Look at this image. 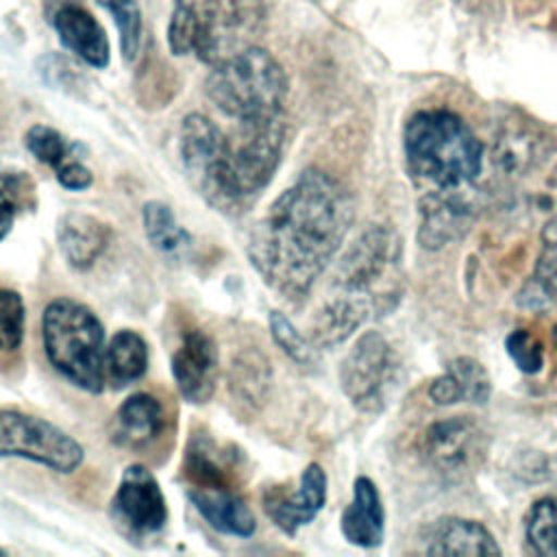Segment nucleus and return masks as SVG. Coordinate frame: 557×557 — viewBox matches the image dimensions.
<instances>
[{
	"instance_id": "1",
	"label": "nucleus",
	"mask_w": 557,
	"mask_h": 557,
	"mask_svg": "<svg viewBox=\"0 0 557 557\" xmlns=\"http://www.w3.org/2000/svg\"><path fill=\"white\" fill-rule=\"evenodd\" d=\"M352 215L348 189L329 172L307 168L252 226L248 261L278 296L302 300L344 244Z\"/></svg>"
},
{
	"instance_id": "2",
	"label": "nucleus",
	"mask_w": 557,
	"mask_h": 557,
	"mask_svg": "<svg viewBox=\"0 0 557 557\" xmlns=\"http://www.w3.org/2000/svg\"><path fill=\"white\" fill-rule=\"evenodd\" d=\"M265 28L263 0H174L168 48L215 65L257 46Z\"/></svg>"
},
{
	"instance_id": "3",
	"label": "nucleus",
	"mask_w": 557,
	"mask_h": 557,
	"mask_svg": "<svg viewBox=\"0 0 557 557\" xmlns=\"http://www.w3.org/2000/svg\"><path fill=\"white\" fill-rule=\"evenodd\" d=\"M411 178L431 189L470 187L483 168V144L448 109L418 111L403 133Z\"/></svg>"
},
{
	"instance_id": "4",
	"label": "nucleus",
	"mask_w": 557,
	"mask_h": 557,
	"mask_svg": "<svg viewBox=\"0 0 557 557\" xmlns=\"http://www.w3.org/2000/svg\"><path fill=\"white\" fill-rule=\"evenodd\" d=\"M403 294V239L383 224L368 226L342 255L333 274V294L366 320L385 315Z\"/></svg>"
},
{
	"instance_id": "5",
	"label": "nucleus",
	"mask_w": 557,
	"mask_h": 557,
	"mask_svg": "<svg viewBox=\"0 0 557 557\" xmlns=\"http://www.w3.org/2000/svg\"><path fill=\"white\" fill-rule=\"evenodd\" d=\"M41 342L50 366L72 385L100 394L104 387V326L74 298H54L41 313Z\"/></svg>"
},
{
	"instance_id": "6",
	"label": "nucleus",
	"mask_w": 557,
	"mask_h": 557,
	"mask_svg": "<svg viewBox=\"0 0 557 557\" xmlns=\"http://www.w3.org/2000/svg\"><path fill=\"white\" fill-rule=\"evenodd\" d=\"M207 98L235 122L278 117L287 94L281 63L259 44L211 65L205 81Z\"/></svg>"
},
{
	"instance_id": "7",
	"label": "nucleus",
	"mask_w": 557,
	"mask_h": 557,
	"mask_svg": "<svg viewBox=\"0 0 557 557\" xmlns=\"http://www.w3.org/2000/svg\"><path fill=\"white\" fill-rule=\"evenodd\" d=\"M285 144V124L278 117L237 122L228 135L224 163L209 198L213 209L237 213L255 200L272 181Z\"/></svg>"
},
{
	"instance_id": "8",
	"label": "nucleus",
	"mask_w": 557,
	"mask_h": 557,
	"mask_svg": "<svg viewBox=\"0 0 557 557\" xmlns=\"http://www.w3.org/2000/svg\"><path fill=\"white\" fill-rule=\"evenodd\" d=\"M17 457L70 474L83 459V446L61 426L17 409H0V459Z\"/></svg>"
},
{
	"instance_id": "9",
	"label": "nucleus",
	"mask_w": 557,
	"mask_h": 557,
	"mask_svg": "<svg viewBox=\"0 0 557 557\" xmlns=\"http://www.w3.org/2000/svg\"><path fill=\"white\" fill-rule=\"evenodd\" d=\"M398 357L389 342L366 331L346 352L339 366V385L350 405L363 413H376L387 405L396 387Z\"/></svg>"
},
{
	"instance_id": "10",
	"label": "nucleus",
	"mask_w": 557,
	"mask_h": 557,
	"mask_svg": "<svg viewBox=\"0 0 557 557\" xmlns=\"http://www.w3.org/2000/svg\"><path fill=\"white\" fill-rule=\"evenodd\" d=\"M424 463L446 479H461L476 470L485 457V433L468 416L431 422L418 444Z\"/></svg>"
},
{
	"instance_id": "11",
	"label": "nucleus",
	"mask_w": 557,
	"mask_h": 557,
	"mask_svg": "<svg viewBox=\"0 0 557 557\" xmlns=\"http://www.w3.org/2000/svg\"><path fill=\"white\" fill-rule=\"evenodd\" d=\"M111 518L131 540H144L159 533L168 522V503L157 476L141 463L122 472L111 498Z\"/></svg>"
},
{
	"instance_id": "12",
	"label": "nucleus",
	"mask_w": 557,
	"mask_h": 557,
	"mask_svg": "<svg viewBox=\"0 0 557 557\" xmlns=\"http://www.w3.org/2000/svg\"><path fill=\"white\" fill-rule=\"evenodd\" d=\"M228 135L207 115L187 113L181 124V161L189 183L209 200L224 163Z\"/></svg>"
},
{
	"instance_id": "13",
	"label": "nucleus",
	"mask_w": 557,
	"mask_h": 557,
	"mask_svg": "<svg viewBox=\"0 0 557 557\" xmlns=\"http://www.w3.org/2000/svg\"><path fill=\"white\" fill-rule=\"evenodd\" d=\"M418 213V242L426 250H440L470 228L476 213V200L468 187L431 189L420 198Z\"/></svg>"
},
{
	"instance_id": "14",
	"label": "nucleus",
	"mask_w": 557,
	"mask_h": 557,
	"mask_svg": "<svg viewBox=\"0 0 557 557\" xmlns=\"http://www.w3.org/2000/svg\"><path fill=\"white\" fill-rule=\"evenodd\" d=\"M220 357L218 346L202 329L183 333L172 355V376L183 400L191 405L207 403L218 385Z\"/></svg>"
},
{
	"instance_id": "15",
	"label": "nucleus",
	"mask_w": 557,
	"mask_h": 557,
	"mask_svg": "<svg viewBox=\"0 0 557 557\" xmlns=\"http://www.w3.org/2000/svg\"><path fill=\"white\" fill-rule=\"evenodd\" d=\"M263 511L265 516L287 535H296V531L309 524L326 503V472L320 463H309L298 481L294 492H285L283 487H270L263 494Z\"/></svg>"
},
{
	"instance_id": "16",
	"label": "nucleus",
	"mask_w": 557,
	"mask_h": 557,
	"mask_svg": "<svg viewBox=\"0 0 557 557\" xmlns=\"http://www.w3.org/2000/svg\"><path fill=\"white\" fill-rule=\"evenodd\" d=\"M52 28L61 46L89 67H107L111 48L102 24L81 4L65 0L52 11Z\"/></svg>"
},
{
	"instance_id": "17",
	"label": "nucleus",
	"mask_w": 557,
	"mask_h": 557,
	"mask_svg": "<svg viewBox=\"0 0 557 557\" xmlns=\"http://www.w3.org/2000/svg\"><path fill=\"white\" fill-rule=\"evenodd\" d=\"M165 413L157 396L148 392L131 394L113 413L111 442L120 448L144 450L163 431Z\"/></svg>"
},
{
	"instance_id": "18",
	"label": "nucleus",
	"mask_w": 557,
	"mask_h": 557,
	"mask_svg": "<svg viewBox=\"0 0 557 557\" xmlns=\"http://www.w3.org/2000/svg\"><path fill=\"white\" fill-rule=\"evenodd\" d=\"M187 498L205 522L218 533L250 537L257 531L252 509L231 487H191L187 490Z\"/></svg>"
},
{
	"instance_id": "19",
	"label": "nucleus",
	"mask_w": 557,
	"mask_h": 557,
	"mask_svg": "<svg viewBox=\"0 0 557 557\" xmlns=\"http://www.w3.org/2000/svg\"><path fill=\"white\" fill-rule=\"evenodd\" d=\"M57 242L63 259L74 270H89L111 242V228L96 215L70 211L57 224Z\"/></svg>"
},
{
	"instance_id": "20",
	"label": "nucleus",
	"mask_w": 557,
	"mask_h": 557,
	"mask_svg": "<svg viewBox=\"0 0 557 557\" xmlns=\"http://www.w3.org/2000/svg\"><path fill=\"white\" fill-rule=\"evenodd\" d=\"M242 455L235 446H220L207 433H194L185 448L183 470L194 487H231Z\"/></svg>"
},
{
	"instance_id": "21",
	"label": "nucleus",
	"mask_w": 557,
	"mask_h": 557,
	"mask_svg": "<svg viewBox=\"0 0 557 557\" xmlns=\"http://www.w3.org/2000/svg\"><path fill=\"white\" fill-rule=\"evenodd\" d=\"M339 527H342V535L355 546L374 548L383 542L385 511L372 479L368 476L355 479L352 500L344 509Z\"/></svg>"
},
{
	"instance_id": "22",
	"label": "nucleus",
	"mask_w": 557,
	"mask_h": 557,
	"mask_svg": "<svg viewBox=\"0 0 557 557\" xmlns=\"http://www.w3.org/2000/svg\"><path fill=\"white\" fill-rule=\"evenodd\" d=\"M424 542L429 555H500L494 535L481 522L466 518H440Z\"/></svg>"
},
{
	"instance_id": "23",
	"label": "nucleus",
	"mask_w": 557,
	"mask_h": 557,
	"mask_svg": "<svg viewBox=\"0 0 557 557\" xmlns=\"http://www.w3.org/2000/svg\"><path fill=\"white\" fill-rule=\"evenodd\" d=\"M148 370V344L131 329H120L104 346V383L122 389L139 381Z\"/></svg>"
},
{
	"instance_id": "24",
	"label": "nucleus",
	"mask_w": 557,
	"mask_h": 557,
	"mask_svg": "<svg viewBox=\"0 0 557 557\" xmlns=\"http://www.w3.org/2000/svg\"><path fill=\"white\" fill-rule=\"evenodd\" d=\"M141 222L148 244L165 257H178L191 248V235L174 218L170 205L150 200L141 209Z\"/></svg>"
},
{
	"instance_id": "25",
	"label": "nucleus",
	"mask_w": 557,
	"mask_h": 557,
	"mask_svg": "<svg viewBox=\"0 0 557 557\" xmlns=\"http://www.w3.org/2000/svg\"><path fill=\"white\" fill-rule=\"evenodd\" d=\"M98 2L117 26L120 35V50L126 63L137 59L139 44H141V9L137 0H94Z\"/></svg>"
},
{
	"instance_id": "26",
	"label": "nucleus",
	"mask_w": 557,
	"mask_h": 557,
	"mask_svg": "<svg viewBox=\"0 0 557 557\" xmlns=\"http://www.w3.org/2000/svg\"><path fill=\"white\" fill-rule=\"evenodd\" d=\"M24 146L39 163L52 170L72 159L76 150L74 144H67V139L48 124H33L24 135Z\"/></svg>"
},
{
	"instance_id": "27",
	"label": "nucleus",
	"mask_w": 557,
	"mask_h": 557,
	"mask_svg": "<svg viewBox=\"0 0 557 557\" xmlns=\"http://www.w3.org/2000/svg\"><path fill=\"white\" fill-rule=\"evenodd\" d=\"M527 540L540 555H557V498L533 503L527 516Z\"/></svg>"
},
{
	"instance_id": "28",
	"label": "nucleus",
	"mask_w": 557,
	"mask_h": 557,
	"mask_svg": "<svg viewBox=\"0 0 557 557\" xmlns=\"http://www.w3.org/2000/svg\"><path fill=\"white\" fill-rule=\"evenodd\" d=\"M268 324H270L272 339L292 361H296L300 366H311L315 361L313 342L307 339L283 311H276V309L270 311Z\"/></svg>"
},
{
	"instance_id": "29",
	"label": "nucleus",
	"mask_w": 557,
	"mask_h": 557,
	"mask_svg": "<svg viewBox=\"0 0 557 557\" xmlns=\"http://www.w3.org/2000/svg\"><path fill=\"white\" fill-rule=\"evenodd\" d=\"M533 281L546 300L557 302V213L546 222L542 231V248L537 255Z\"/></svg>"
},
{
	"instance_id": "30",
	"label": "nucleus",
	"mask_w": 557,
	"mask_h": 557,
	"mask_svg": "<svg viewBox=\"0 0 557 557\" xmlns=\"http://www.w3.org/2000/svg\"><path fill=\"white\" fill-rule=\"evenodd\" d=\"M26 307L15 289H0V350L13 352L24 342Z\"/></svg>"
},
{
	"instance_id": "31",
	"label": "nucleus",
	"mask_w": 557,
	"mask_h": 557,
	"mask_svg": "<svg viewBox=\"0 0 557 557\" xmlns=\"http://www.w3.org/2000/svg\"><path fill=\"white\" fill-rule=\"evenodd\" d=\"M448 370L457 379V383L461 387L463 400L474 403V405L487 403L490 392H492V383H490V376H487L485 368L476 359H472V357H457L448 366Z\"/></svg>"
},
{
	"instance_id": "32",
	"label": "nucleus",
	"mask_w": 557,
	"mask_h": 557,
	"mask_svg": "<svg viewBox=\"0 0 557 557\" xmlns=\"http://www.w3.org/2000/svg\"><path fill=\"white\" fill-rule=\"evenodd\" d=\"M535 159L533 139L524 133H505L496 141L494 161L503 172H524Z\"/></svg>"
},
{
	"instance_id": "33",
	"label": "nucleus",
	"mask_w": 557,
	"mask_h": 557,
	"mask_svg": "<svg viewBox=\"0 0 557 557\" xmlns=\"http://www.w3.org/2000/svg\"><path fill=\"white\" fill-rule=\"evenodd\" d=\"M505 350L516 363V368L524 374H535L544 366L542 342L524 329H516L505 337Z\"/></svg>"
},
{
	"instance_id": "34",
	"label": "nucleus",
	"mask_w": 557,
	"mask_h": 557,
	"mask_svg": "<svg viewBox=\"0 0 557 557\" xmlns=\"http://www.w3.org/2000/svg\"><path fill=\"white\" fill-rule=\"evenodd\" d=\"M54 174H57L59 185L70 191H83L94 183L91 170L85 163H81L78 159H67L65 163H61L54 170Z\"/></svg>"
},
{
	"instance_id": "35",
	"label": "nucleus",
	"mask_w": 557,
	"mask_h": 557,
	"mask_svg": "<svg viewBox=\"0 0 557 557\" xmlns=\"http://www.w3.org/2000/svg\"><path fill=\"white\" fill-rule=\"evenodd\" d=\"M429 398L435 405H453L463 400L461 396V387L457 383V379L453 376L450 370H446L442 376H437L431 385H429Z\"/></svg>"
},
{
	"instance_id": "36",
	"label": "nucleus",
	"mask_w": 557,
	"mask_h": 557,
	"mask_svg": "<svg viewBox=\"0 0 557 557\" xmlns=\"http://www.w3.org/2000/svg\"><path fill=\"white\" fill-rule=\"evenodd\" d=\"M15 211H17L15 200L0 187V242L11 233V226H13V220H15Z\"/></svg>"
},
{
	"instance_id": "37",
	"label": "nucleus",
	"mask_w": 557,
	"mask_h": 557,
	"mask_svg": "<svg viewBox=\"0 0 557 557\" xmlns=\"http://www.w3.org/2000/svg\"><path fill=\"white\" fill-rule=\"evenodd\" d=\"M553 344H555V346H557V324H555V326H553Z\"/></svg>"
},
{
	"instance_id": "38",
	"label": "nucleus",
	"mask_w": 557,
	"mask_h": 557,
	"mask_svg": "<svg viewBox=\"0 0 557 557\" xmlns=\"http://www.w3.org/2000/svg\"><path fill=\"white\" fill-rule=\"evenodd\" d=\"M0 555H4V550H2V548H0Z\"/></svg>"
}]
</instances>
